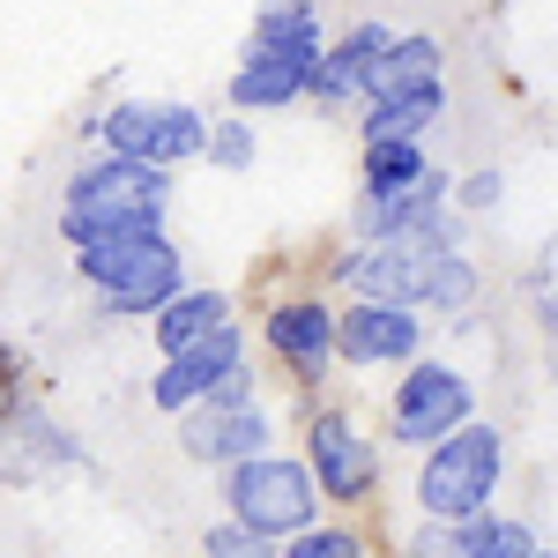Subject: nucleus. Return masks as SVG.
I'll use <instances>...</instances> for the list:
<instances>
[{
  "label": "nucleus",
  "instance_id": "1",
  "mask_svg": "<svg viewBox=\"0 0 558 558\" xmlns=\"http://www.w3.org/2000/svg\"><path fill=\"white\" fill-rule=\"evenodd\" d=\"M165 209H172V172H149V165H128V157H97L68 179V202H60V231L68 246L89 254L105 239H128V231H165Z\"/></svg>",
  "mask_w": 558,
  "mask_h": 558
},
{
  "label": "nucleus",
  "instance_id": "2",
  "mask_svg": "<svg viewBox=\"0 0 558 558\" xmlns=\"http://www.w3.org/2000/svg\"><path fill=\"white\" fill-rule=\"evenodd\" d=\"M75 268H83V283L97 291L105 313H149V320H157V313L186 291V260H179V246L165 231L105 239V246L75 254Z\"/></svg>",
  "mask_w": 558,
  "mask_h": 558
},
{
  "label": "nucleus",
  "instance_id": "3",
  "mask_svg": "<svg viewBox=\"0 0 558 558\" xmlns=\"http://www.w3.org/2000/svg\"><path fill=\"white\" fill-rule=\"evenodd\" d=\"M499 476H507V439L492 425H470V432H454L447 447L425 454V470H417V507H425V521L470 529V521L492 514Z\"/></svg>",
  "mask_w": 558,
  "mask_h": 558
},
{
  "label": "nucleus",
  "instance_id": "4",
  "mask_svg": "<svg viewBox=\"0 0 558 558\" xmlns=\"http://www.w3.org/2000/svg\"><path fill=\"white\" fill-rule=\"evenodd\" d=\"M223 507L239 529H254L268 544H299L305 529H320V484L291 454H260V462L223 470Z\"/></svg>",
  "mask_w": 558,
  "mask_h": 558
},
{
  "label": "nucleus",
  "instance_id": "5",
  "mask_svg": "<svg viewBox=\"0 0 558 558\" xmlns=\"http://www.w3.org/2000/svg\"><path fill=\"white\" fill-rule=\"evenodd\" d=\"M209 120L179 97H120L105 120H97V142L105 157H128V165H149V172H172V165H194L209 157Z\"/></svg>",
  "mask_w": 558,
  "mask_h": 558
},
{
  "label": "nucleus",
  "instance_id": "6",
  "mask_svg": "<svg viewBox=\"0 0 558 558\" xmlns=\"http://www.w3.org/2000/svg\"><path fill=\"white\" fill-rule=\"evenodd\" d=\"M470 402L476 387L462 365H439V357H425V365H410L402 373V387L387 395V432L402 439V447H417V454H432V447H447L454 432H470Z\"/></svg>",
  "mask_w": 558,
  "mask_h": 558
},
{
  "label": "nucleus",
  "instance_id": "7",
  "mask_svg": "<svg viewBox=\"0 0 558 558\" xmlns=\"http://www.w3.org/2000/svg\"><path fill=\"white\" fill-rule=\"evenodd\" d=\"M179 447H186L194 462H223V470L260 462V454H268V410L254 402V373L231 380L216 402L186 410V417H179Z\"/></svg>",
  "mask_w": 558,
  "mask_h": 558
},
{
  "label": "nucleus",
  "instance_id": "8",
  "mask_svg": "<svg viewBox=\"0 0 558 558\" xmlns=\"http://www.w3.org/2000/svg\"><path fill=\"white\" fill-rule=\"evenodd\" d=\"M305 470L320 484V499L357 507V499H373V484H380V447L350 425L343 410H320V417L305 425Z\"/></svg>",
  "mask_w": 558,
  "mask_h": 558
},
{
  "label": "nucleus",
  "instance_id": "9",
  "mask_svg": "<svg viewBox=\"0 0 558 558\" xmlns=\"http://www.w3.org/2000/svg\"><path fill=\"white\" fill-rule=\"evenodd\" d=\"M425 246L417 239H387V246H343L336 254V283L357 291V305H417L425 299Z\"/></svg>",
  "mask_w": 558,
  "mask_h": 558
},
{
  "label": "nucleus",
  "instance_id": "10",
  "mask_svg": "<svg viewBox=\"0 0 558 558\" xmlns=\"http://www.w3.org/2000/svg\"><path fill=\"white\" fill-rule=\"evenodd\" d=\"M260 336H268V350H276L305 387H320L328 365L343 357V313H328L320 299H283L260 320Z\"/></svg>",
  "mask_w": 558,
  "mask_h": 558
},
{
  "label": "nucleus",
  "instance_id": "11",
  "mask_svg": "<svg viewBox=\"0 0 558 558\" xmlns=\"http://www.w3.org/2000/svg\"><path fill=\"white\" fill-rule=\"evenodd\" d=\"M231 380H246V336L239 328H223L216 343L186 350V357H165V373H157V410H172V417H186V410H202V402H216Z\"/></svg>",
  "mask_w": 558,
  "mask_h": 558
},
{
  "label": "nucleus",
  "instance_id": "12",
  "mask_svg": "<svg viewBox=\"0 0 558 558\" xmlns=\"http://www.w3.org/2000/svg\"><path fill=\"white\" fill-rule=\"evenodd\" d=\"M425 350V313L417 305H350L343 313V357L365 365H417Z\"/></svg>",
  "mask_w": 558,
  "mask_h": 558
},
{
  "label": "nucleus",
  "instance_id": "13",
  "mask_svg": "<svg viewBox=\"0 0 558 558\" xmlns=\"http://www.w3.org/2000/svg\"><path fill=\"white\" fill-rule=\"evenodd\" d=\"M387 45H395V31H387V23H357V31H343V38L320 52L313 97H328V105L365 97V89H373V75H380V60H387Z\"/></svg>",
  "mask_w": 558,
  "mask_h": 558
},
{
  "label": "nucleus",
  "instance_id": "14",
  "mask_svg": "<svg viewBox=\"0 0 558 558\" xmlns=\"http://www.w3.org/2000/svg\"><path fill=\"white\" fill-rule=\"evenodd\" d=\"M425 89H439V38L402 31V38L387 45L373 89H365V112H380V105H410V97H425Z\"/></svg>",
  "mask_w": 558,
  "mask_h": 558
},
{
  "label": "nucleus",
  "instance_id": "15",
  "mask_svg": "<svg viewBox=\"0 0 558 558\" xmlns=\"http://www.w3.org/2000/svg\"><path fill=\"white\" fill-rule=\"evenodd\" d=\"M223 328H231V299H223V291H209V283H186V291L157 313V328H149V336H157V350H165V357H186V350L216 343Z\"/></svg>",
  "mask_w": 558,
  "mask_h": 558
},
{
  "label": "nucleus",
  "instance_id": "16",
  "mask_svg": "<svg viewBox=\"0 0 558 558\" xmlns=\"http://www.w3.org/2000/svg\"><path fill=\"white\" fill-rule=\"evenodd\" d=\"M320 75V60H276V52H246L239 60V75H231V105L239 112H276V105H291L305 97Z\"/></svg>",
  "mask_w": 558,
  "mask_h": 558
},
{
  "label": "nucleus",
  "instance_id": "17",
  "mask_svg": "<svg viewBox=\"0 0 558 558\" xmlns=\"http://www.w3.org/2000/svg\"><path fill=\"white\" fill-rule=\"evenodd\" d=\"M439 172L425 157V142H365V202H395L410 186H425Z\"/></svg>",
  "mask_w": 558,
  "mask_h": 558
},
{
  "label": "nucleus",
  "instance_id": "18",
  "mask_svg": "<svg viewBox=\"0 0 558 558\" xmlns=\"http://www.w3.org/2000/svg\"><path fill=\"white\" fill-rule=\"evenodd\" d=\"M246 52H276V60H320V15L313 8H260Z\"/></svg>",
  "mask_w": 558,
  "mask_h": 558
},
{
  "label": "nucleus",
  "instance_id": "19",
  "mask_svg": "<svg viewBox=\"0 0 558 558\" xmlns=\"http://www.w3.org/2000/svg\"><path fill=\"white\" fill-rule=\"evenodd\" d=\"M462 558H544L536 529L529 521H507V514H484L462 529Z\"/></svg>",
  "mask_w": 558,
  "mask_h": 558
},
{
  "label": "nucleus",
  "instance_id": "20",
  "mask_svg": "<svg viewBox=\"0 0 558 558\" xmlns=\"http://www.w3.org/2000/svg\"><path fill=\"white\" fill-rule=\"evenodd\" d=\"M425 313H470L476 305V268L470 254H432L425 260Z\"/></svg>",
  "mask_w": 558,
  "mask_h": 558
},
{
  "label": "nucleus",
  "instance_id": "21",
  "mask_svg": "<svg viewBox=\"0 0 558 558\" xmlns=\"http://www.w3.org/2000/svg\"><path fill=\"white\" fill-rule=\"evenodd\" d=\"M439 112H447V89H425L410 105H380V112H365V142H425Z\"/></svg>",
  "mask_w": 558,
  "mask_h": 558
},
{
  "label": "nucleus",
  "instance_id": "22",
  "mask_svg": "<svg viewBox=\"0 0 558 558\" xmlns=\"http://www.w3.org/2000/svg\"><path fill=\"white\" fill-rule=\"evenodd\" d=\"M283 558H365V536H357V529H328V521H320V529H305L299 544H283Z\"/></svg>",
  "mask_w": 558,
  "mask_h": 558
},
{
  "label": "nucleus",
  "instance_id": "23",
  "mask_svg": "<svg viewBox=\"0 0 558 558\" xmlns=\"http://www.w3.org/2000/svg\"><path fill=\"white\" fill-rule=\"evenodd\" d=\"M202 551L209 558H276V544L254 536V529H239V521H216L209 536H202Z\"/></svg>",
  "mask_w": 558,
  "mask_h": 558
},
{
  "label": "nucleus",
  "instance_id": "24",
  "mask_svg": "<svg viewBox=\"0 0 558 558\" xmlns=\"http://www.w3.org/2000/svg\"><path fill=\"white\" fill-rule=\"evenodd\" d=\"M209 165H223V172H246V165H254V134L239 128V120H231V128H216V134H209Z\"/></svg>",
  "mask_w": 558,
  "mask_h": 558
},
{
  "label": "nucleus",
  "instance_id": "25",
  "mask_svg": "<svg viewBox=\"0 0 558 558\" xmlns=\"http://www.w3.org/2000/svg\"><path fill=\"white\" fill-rule=\"evenodd\" d=\"M402 558H462V529H447V521H417V536H410V551Z\"/></svg>",
  "mask_w": 558,
  "mask_h": 558
},
{
  "label": "nucleus",
  "instance_id": "26",
  "mask_svg": "<svg viewBox=\"0 0 558 558\" xmlns=\"http://www.w3.org/2000/svg\"><path fill=\"white\" fill-rule=\"evenodd\" d=\"M492 202H499V179H492V172H476L470 186H462V209H470V216H484Z\"/></svg>",
  "mask_w": 558,
  "mask_h": 558
},
{
  "label": "nucleus",
  "instance_id": "27",
  "mask_svg": "<svg viewBox=\"0 0 558 558\" xmlns=\"http://www.w3.org/2000/svg\"><path fill=\"white\" fill-rule=\"evenodd\" d=\"M544 558H551V551H544Z\"/></svg>",
  "mask_w": 558,
  "mask_h": 558
}]
</instances>
